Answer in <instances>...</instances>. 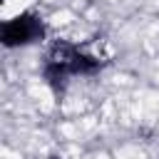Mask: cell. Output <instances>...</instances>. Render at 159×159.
<instances>
[{
    "instance_id": "1",
    "label": "cell",
    "mask_w": 159,
    "mask_h": 159,
    "mask_svg": "<svg viewBox=\"0 0 159 159\" xmlns=\"http://www.w3.org/2000/svg\"><path fill=\"white\" fill-rule=\"evenodd\" d=\"M37 35H42V25L40 22H35L32 17H15V20H10L5 27H2V42L5 45H22V42H30L32 37H37Z\"/></svg>"
},
{
    "instance_id": "2",
    "label": "cell",
    "mask_w": 159,
    "mask_h": 159,
    "mask_svg": "<svg viewBox=\"0 0 159 159\" xmlns=\"http://www.w3.org/2000/svg\"><path fill=\"white\" fill-rule=\"evenodd\" d=\"M50 159H60V157H50Z\"/></svg>"
}]
</instances>
